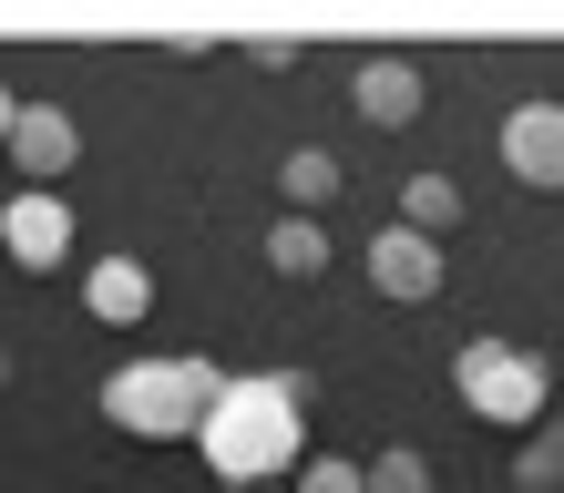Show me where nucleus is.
I'll use <instances>...</instances> for the list:
<instances>
[{"mask_svg": "<svg viewBox=\"0 0 564 493\" xmlns=\"http://www.w3.org/2000/svg\"><path fill=\"white\" fill-rule=\"evenodd\" d=\"M278 195H288V216H318L328 195H339V154H328V144H297L278 164Z\"/></svg>", "mask_w": 564, "mask_h": 493, "instance_id": "11", "label": "nucleus"}, {"mask_svg": "<svg viewBox=\"0 0 564 493\" xmlns=\"http://www.w3.org/2000/svg\"><path fill=\"white\" fill-rule=\"evenodd\" d=\"M83 309L104 319V329H134L154 309V278H144V257H93L83 268Z\"/></svg>", "mask_w": 564, "mask_h": 493, "instance_id": "9", "label": "nucleus"}, {"mask_svg": "<svg viewBox=\"0 0 564 493\" xmlns=\"http://www.w3.org/2000/svg\"><path fill=\"white\" fill-rule=\"evenodd\" d=\"M11 114H21V93H11V83H0V135H11Z\"/></svg>", "mask_w": 564, "mask_h": 493, "instance_id": "17", "label": "nucleus"}, {"mask_svg": "<svg viewBox=\"0 0 564 493\" xmlns=\"http://www.w3.org/2000/svg\"><path fill=\"white\" fill-rule=\"evenodd\" d=\"M401 226L442 247L452 226H462V185H452V175H411V195H401Z\"/></svg>", "mask_w": 564, "mask_h": 493, "instance_id": "12", "label": "nucleus"}, {"mask_svg": "<svg viewBox=\"0 0 564 493\" xmlns=\"http://www.w3.org/2000/svg\"><path fill=\"white\" fill-rule=\"evenodd\" d=\"M268 268H278L288 288H308V278L328 268V226H318V216H278V226H268Z\"/></svg>", "mask_w": 564, "mask_h": 493, "instance_id": "10", "label": "nucleus"}, {"mask_svg": "<svg viewBox=\"0 0 564 493\" xmlns=\"http://www.w3.org/2000/svg\"><path fill=\"white\" fill-rule=\"evenodd\" d=\"M288 493H359V463L349 452H308V463L288 473Z\"/></svg>", "mask_w": 564, "mask_h": 493, "instance_id": "15", "label": "nucleus"}, {"mask_svg": "<svg viewBox=\"0 0 564 493\" xmlns=\"http://www.w3.org/2000/svg\"><path fill=\"white\" fill-rule=\"evenodd\" d=\"M503 164H513V185L564 195V104H513L503 114Z\"/></svg>", "mask_w": 564, "mask_h": 493, "instance_id": "7", "label": "nucleus"}, {"mask_svg": "<svg viewBox=\"0 0 564 493\" xmlns=\"http://www.w3.org/2000/svg\"><path fill=\"white\" fill-rule=\"evenodd\" d=\"M308 381L288 371H257V381H226L216 411L195 421V452L216 463V483H288L308 463Z\"/></svg>", "mask_w": 564, "mask_h": 493, "instance_id": "1", "label": "nucleus"}, {"mask_svg": "<svg viewBox=\"0 0 564 493\" xmlns=\"http://www.w3.org/2000/svg\"><path fill=\"white\" fill-rule=\"evenodd\" d=\"M513 493H564V421H534L513 442Z\"/></svg>", "mask_w": 564, "mask_h": 493, "instance_id": "13", "label": "nucleus"}, {"mask_svg": "<svg viewBox=\"0 0 564 493\" xmlns=\"http://www.w3.org/2000/svg\"><path fill=\"white\" fill-rule=\"evenodd\" d=\"M226 493H278V483H226Z\"/></svg>", "mask_w": 564, "mask_h": 493, "instance_id": "18", "label": "nucleus"}, {"mask_svg": "<svg viewBox=\"0 0 564 493\" xmlns=\"http://www.w3.org/2000/svg\"><path fill=\"white\" fill-rule=\"evenodd\" d=\"M226 371L216 360H123L104 381V421H123L134 442H195V421L216 411Z\"/></svg>", "mask_w": 564, "mask_h": 493, "instance_id": "2", "label": "nucleus"}, {"mask_svg": "<svg viewBox=\"0 0 564 493\" xmlns=\"http://www.w3.org/2000/svg\"><path fill=\"white\" fill-rule=\"evenodd\" d=\"M349 104H359V124H380V135L421 124V62H401V52H370V62L349 73Z\"/></svg>", "mask_w": 564, "mask_h": 493, "instance_id": "8", "label": "nucleus"}, {"mask_svg": "<svg viewBox=\"0 0 564 493\" xmlns=\"http://www.w3.org/2000/svg\"><path fill=\"white\" fill-rule=\"evenodd\" d=\"M0 144H11V164L31 175V195H52V175H73V154H83V124L62 114V104H21Z\"/></svg>", "mask_w": 564, "mask_h": 493, "instance_id": "6", "label": "nucleus"}, {"mask_svg": "<svg viewBox=\"0 0 564 493\" xmlns=\"http://www.w3.org/2000/svg\"><path fill=\"white\" fill-rule=\"evenodd\" d=\"M452 381H462V401H473L482 421H503V432H534L544 401H554L544 350H523V340H473V350L452 360Z\"/></svg>", "mask_w": 564, "mask_h": 493, "instance_id": "3", "label": "nucleus"}, {"mask_svg": "<svg viewBox=\"0 0 564 493\" xmlns=\"http://www.w3.org/2000/svg\"><path fill=\"white\" fill-rule=\"evenodd\" d=\"M237 52H247V62H268V73H288V62H297V42H288V31H247Z\"/></svg>", "mask_w": 564, "mask_h": 493, "instance_id": "16", "label": "nucleus"}, {"mask_svg": "<svg viewBox=\"0 0 564 493\" xmlns=\"http://www.w3.org/2000/svg\"><path fill=\"white\" fill-rule=\"evenodd\" d=\"M359 493H442V483H431V463L401 442V452H380V463H359Z\"/></svg>", "mask_w": 564, "mask_h": 493, "instance_id": "14", "label": "nucleus"}, {"mask_svg": "<svg viewBox=\"0 0 564 493\" xmlns=\"http://www.w3.org/2000/svg\"><path fill=\"white\" fill-rule=\"evenodd\" d=\"M0 247H11V268H31V278H52L62 257H73V206H62V195H11V206H0Z\"/></svg>", "mask_w": 564, "mask_h": 493, "instance_id": "4", "label": "nucleus"}, {"mask_svg": "<svg viewBox=\"0 0 564 493\" xmlns=\"http://www.w3.org/2000/svg\"><path fill=\"white\" fill-rule=\"evenodd\" d=\"M0 390H11V350H0Z\"/></svg>", "mask_w": 564, "mask_h": 493, "instance_id": "19", "label": "nucleus"}, {"mask_svg": "<svg viewBox=\"0 0 564 493\" xmlns=\"http://www.w3.org/2000/svg\"><path fill=\"white\" fill-rule=\"evenodd\" d=\"M359 268H370V288H380V299H401V309H421V299H442V268H452V257L431 247V237H411V226H380V237H370V257H359Z\"/></svg>", "mask_w": 564, "mask_h": 493, "instance_id": "5", "label": "nucleus"}]
</instances>
